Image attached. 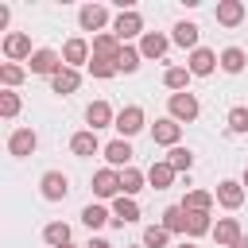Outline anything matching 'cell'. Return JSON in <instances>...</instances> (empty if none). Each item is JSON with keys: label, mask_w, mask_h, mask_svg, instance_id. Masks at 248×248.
<instances>
[{"label": "cell", "mask_w": 248, "mask_h": 248, "mask_svg": "<svg viewBox=\"0 0 248 248\" xmlns=\"http://www.w3.org/2000/svg\"><path fill=\"white\" fill-rule=\"evenodd\" d=\"M112 35H116L120 43H128V39H136V35H147V31H143V19H140V12H136V8L120 12V16H116V23H112Z\"/></svg>", "instance_id": "6da1fadb"}, {"label": "cell", "mask_w": 248, "mask_h": 248, "mask_svg": "<svg viewBox=\"0 0 248 248\" xmlns=\"http://www.w3.org/2000/svg\"><path fill=\"white\" fill-rule=\"evenodd\" d=\"M198 116V97L186 89V93H170V120H194Z\"/></svg>", "instance_id": "7a4b0ae2"}, {"label": "cell", "mask_w": 248, "mask_h": 248, "mask_svg": "<svg viewBox=\"0 0 248 248\" xmlns=\"http://www.w3.org/2000/svg\"><path fill=\"white\" fill-rule=\"evenodd\" d=\"M178 136H182V124L170 120V116H163V120L151 124V140L163 143V147H178Z\"/></svg>", "instance_id": "3957f363"}, {"label": "cell", "mask_w": 248, "mask_h": 248, "mask_svg": "<svg viewBox=\"0 0 248 248\" xmlns=\"http://www.w3.org/2000/svg\"><path fill=\"white\" fill-rule=\"evenodd\" d=\"M93 194L97 198H120V170H112V167L97 170L93 174Z\"/></svg>", "instance_id": "277c9868"}, {"label": "cell", "mask_w": 248, "mask_h": 248, "mask_svg": "<svg viewBox=\"0 0 248 248\" xmlns=\"http://www.w3.org/2000/svg\"><path fill=\"white\" fill-rule=\"evenodd\" d=\"M112 128H116L120 136H136V132L143 128V108H140V105H128V108H120Z\"/></svg>", "instance_id": "5b68a950"}, {"label": "cell", "mask_w": 248, "mask_h": 248, "mask_svg": "<svg viewBox=\"0 0 248 248\" xmlns=\"http://www.w3.org/2000/svg\"><path fill=\"white\" fill-rule=\"evenodd\" d=\"M39 147V136L31 132V128H16L12 136H8V151L16 155V159H23V155H31Z\"/></svg>", "instance_id": "8992f818"}, {"label": "cell", "mask_w": 248, "mask_h": 248, "mask_svg": "<svg viewBox=\"0 0 248 248\" xmlns=\"http://www.w3.org/2000/svg\"><path fill=\"white\" fill-rule=\"evenodd\" d=\"M39 186H43V198H46V202H62V198L70 194V182H66L62 170H46Z\"/></svg>", "instance_id": "52a82bcc"}, {"label": "cell", "mask_w": 248, "mask_h": 248, "mask_svg": "<svg viewBox=\"0 0 248 248\" xmlns=\"http://www.w3.org/2000/svg\"><path fill=\"white\" fill-rule=\"evenodd\" d=\"M240 236H244V232H240V221H236V217H221V221L213 225V240H217L221 248H232Z\"/></svg>", "instance_id": "ba28073f"}, {"label": "cell", "mask_w": 248, "mask_h": 248, "mask_svg": "<svg viewBox=\"0 0 248 248\" xmlns=\"http://www.w3.org/2000/svg\"><path fill=\"white\" fill-rule=\"evenodd\" d=\"M105 19H108V8H105V4H85V8L78 12L81 31H101V27H105Z\"/></svg>", "instance_id": "9c48e42d"}, {"label": "cell", "mask_w": 248, "mask_h": 248, "mask_svg": "<svg viewBox=\"0 0 248 248\" xmlns=\"http://www.w3.org/2000/svg\"><path fill=\"white\" fill-rule=\"evenodd\" d=\"M62 66H66V62H62V54H54V50H35V54H31V74H50V78H54Z\"/></svg>", "instance_id": "30bf717a"}, {"label": "cell", "mask_w": 248, "mask_h": 248, "mask_svg": "<svg viewBox=\"0 0 248 248\" xmlns=\"http://www.w3.org/2000/svg\"><path fill=\"white\" fill-rule=\"evenodd\" d=\"M217 62H221V58H217L213 50L198 46V50H190V66H186V70H190L194 78H205V74H213V66H217Z\"/></svg>", "instance_id": "8fae6325"}, {"label": "cell", "mask_w": 248, "mask_h": 248, "mask_svg": "<svg viewBox=\"0 0 248 248\" xmlns=\"http://www.w3.org/2000/svg\"><path fill=\"white\" fill-rule=\"evenodd\" d=\"M217 202H221L225 209H240V205H244V186L232 182V178L217 182Z\"/></svg>", "instance_id": "7c38bea8"}, {"label": "cell", "mask_w": 248, "mask_h": 248, "mask_svg": "<svg viewBox=\"0 0 248 248\" xmlns=\"http://www.w3.org/2000/svg\"><path fill=\"white\" fill-rule=\"evenodd\" d=\"M112 221L124 229V225H132V221H140V205H136V198H128V194H120L116 202H112Z\"/></svg>", "instance_id": "4fadbf2b"}, {"label": "cell", "mask_w": 248, "mask_h": 248, "mask_svg": "<svg viewBox=\"0 0 248 248\" xmlns=\"http://www.w3.org/2000/svg\"><path fill=\"white\" fill-rule=\"evenodd\" d=\"M4 54H8L12 62H19V58H31L35 50H31V39H27L23 31H12V35L4 39Z\"/></svg>", "instance_id": "5bb4252c"}, {"label": "cell", "mask_w": 248, "mask_h": 248, "mask_svg": "<svg viewBox=\"0 0 248 248\" xmlns=\"http://www.w3.org/2000/svg\"><path fill=\"white\" fill-rule=\"evenodd\" d=\"M85 120H89V128H93V132H97V128H108V124H116V116H112L108 101H93V105L85 108Z\"/></svg>", "instance_id": "9a60e30c"}, {"label": "cell", "mask_w": 248, "mask_h": 248, "mask_svg": "<svg viewBox=\"0 0 248 248\" xmlns=\"http://www.w3.org/2000/svg\"><path fill=\"white\" fill-rule=\"evenodd\" d=\"M167 43H170L167 35H159V31H147V35L140 39V54H143V58H163V54H167Z\"/></svg>", "instance_id": "2e32d148"}, {"label": "cell", "mask_w": 248, "mask_h": 248, "mask_svg": "<svg viewBox=\"0 0 248 248\" xmlns=\"http://www.w3.org/2000/svg\"><path fill=\"white\" fill-rule=\"evenodd\" d=\"M62 62L74 70V66H81V62H89V43L85 39H70L66 46H62Z\"/></svg>", "instance_id": "e0dca14e"}, {"label": "cell", "mask_w": 248, "mask_h": 248, "mask_svg": "<svg viewBox=\"0 0 248 248\" xmlns=\"http://www.w3.org/2000/svg\"><path fill=\"white\" fill-rule=\"evenodd\" d=\"M97 147H101V143H97V132H93V128H85V132H74V136H70V151H74V155H81V159H85V155H93Z\"/></svg>", "instance_id": "ac0fdd59"}, {"label": "cell", "mask_w": 248, "mask_h": 248, "mask_svg": "<svg viewBox=\"0 0 248 248\" xmlns=\"http://www.w3.org/2000/svg\"><path fill=\"white\" fill-rule=\"evenodd\" d=\"M174 174H178V170H174V167H170L167 159H163V163H151V167H147V182H151L155 190H167V186L174 182Z\"/></svg>", "instance_id": "d6986e66"}, {"label": "cell", "mask_w": 248, "mask_h": 248, "mask_svg": "<svg viewBox=\"0 0 248 248\" xmlns=\"http://www.w3.org/2000/svg\"><path fill=\"white\" fill-rule=\"evenodd\" d=\"M240 19H244V4H240V0H221V4H217V23L236 27Z\"/></svg>", "instance_id": "ffe728a7"}, {"label": "cell", "mask_w": 248, "mask_h": 248, "mask_svg": "<svg viewBox=\"0 0 248 248\" xmlns=\"http://www.w3.org/2000/svg\"><path fill=\"white\" fill-rule=\"evenodd\" d=\"M120 50H124V43H120L112 31L93 39V54H97V58H112V62H116V54H120Z\"/></svg>", "instance_id": "44dd1931"}, {"label": "cell", "mask_w": 248, "mask_h": 248, "mask_svg": "<svg viewBox=\"0 0 248 248\" xmlns=\"http://www.w3.org/2000/svg\"><path fill=\"white\" fill-rule=\"evenodd\" d=\"M78 85H81V74H78V70H70V66H62V70L50 78V89H54V93H74Z\"/></svg>", "instance_id": "7402d4cb"}, {"label": "cell", "mask_w": 248, "mask_h": 248, "mask_svg": "<svg viewBox=\"0 0 248 248\" xmlns=\"http://www.w3.org/2000/svg\"><path fill=\"white\" fill-rule=\"evenodd\" d=\"M105 159H108L112 170H116V167H128V163H132V147H128V140H112V143L105 147Z\"/></svg>", "instance_id": "603a6c76"}, {"label": "cell", "mask_w": 248, "mask_h": 248, "mask_svg": "<svg viewBox=\"0 0 248 248\" xmlns=\"http://www.w3.org/2000/svg\"><path fill=\"white\" fill-rule=\"evenodd\" d=\"M143 182H147V174H143V170H136V167H124V170H120V194H128V198H132V194H140V190H143Z\"/></svg>", "instance_id": "cb8c5ba5"}, {"label": "cell", "mask_w": 248, "mask_h": 248, "mask_svg": "<svg viewBox=\"0 0 248 248\" xmlns=\"http://www.w3.org/2000/svg\"><path fill=\"white\" fill-rule=\"evenodd\" d=\"M205 232H213L209 213H202V209H186V236H205Z\"/></svg>", "instance_id": "d4e9b609"}, {"label": "cell", "mask_w": 248, "mask_h": 248, "mask_svg": "<svg viewBox=\"0 0 248 248\" xmlns=\"http://www.w3.org/2000/svg\"><path fill=\"white\" fill-rule=\"evenodd\" d=\"M190 78H194V74H190L186 66H170V70L163 74V85H167V89H174V93H186Z\"/></svg>", "instance_id": "484cf974"}, {"label": "cell", "mask_w": 248, "mask_h": 248, "mask_svg": "<svg viewBox=\"0 0 248 248\" xmlns=\"http://www.w3.org/2000/svg\"><path fill=\"white\" fill-rule=\"evenodd\" d=\"M43 240L54 244V248H66V244H70V225H66V221H50V225L43 229Z\"/></svg>", "instance_id": "4316f807"}, {"label": "cell", "mask_w": 248, "mask_h": 248, "mask_svg": "<svg viewBox=\"0 0 248 248\" xmlns=\"http://www.w3.org/2000/svg\"><path fill=\"white\" fill-rule=\"evenodd\" d=\"M178 46H190V50H198V23H174V35H170Z\"/></svg>", "instance_id": "83f0119b"}, {"label": "cell", "mask_w": 248, "mask_h": 248, "mask_svg": "<svg viewBox=\"0 0 248 248\" xmlns=\"http://www.w3.org/2000/svg\"><path fill=\"white\" fill-rule=\"evenodd\" d=\"M244 66H248V58H244V50H240V46L221 50V70H225V74H240Z\"/></svg>", "instance_id": "f1b7e54d"}, {"label": "cell", "mask_w": 248, "mask_h": 248, "mask_svg": "<svg viewBox=\"0 0 248 248\" xmlns=\"http://www.w3.org/2000/svg\"><path fill=\"white\" fill-rule=\"evenodd\" d=\"M213 202H217V194H209V190H190L186 202H182V209H202V213H209Z\"/></svg>", "instance_id": "f546056e"}, {"label": "cell", "mask_w": 248, "mask_h": 248, "mask_svg": "<svg viewBox=\"0 0 248 248\" xmlns=\"http://www.w3.org/2000/svg\"><path fill=\"white\" fill-rule=\"evenodd\" d=\"M163 229L167 232H186V209L182 205H167L163 209Z\"/></svg>", "instance_id": "4dcf8cb0"}, {"label": "cell", "mask_w": 248, "mask_h": 248, "mask_svg": "<svg viewBox=\"0 0 248 248\" xmlns=\"http://www.w3.org/2000/svg\"><path fill=\"white\" fill-rule=\"evenodd\" d=\"M140 58H143V54H140L136 46H124V50L116 54V70H124V74H136V70H140Z\"/></svg>", "instance_id": "1f68e13d"}, {"label": "cell", "mask_w": 248, "mask_h": 248, "mask_svg": "<svg viewBox=\"0 0 248 248\" xmlns=\"http://www.w3.org/2000/svg\"><path fill=\"white\" fill-rule=\"evenodd\" d=\"M167 163H170L174 170H190V167H194V151H190V147H170Z\"/></svg>", "instance_id": "d6a6232c"}, {"label": "cell", "mask_w": 248, "mask_h": 248, "mask_svg": "<svg viewBox=\"0 0 248 248\" xmlns=\"http://www.w3.org/2000/svg\"><path fill=\"white\" fill-rule=\"evenodd\" d=\"M89 74H93V78H112V74H120V70H116L112 58H97V54H93V58H89Z\"/></svg>", "instance_id": "836d02e7"}, {"label": "cell", "mask_w": 248, "mask_h": 248, "mask_svg": "<svg viewBox=\"0 0 248 248\" xmlns=\"http://www.w3.org/2000/svg\"><path fill=\"white\" fill-rule=\"evenodd\" d=\"M167 236H170V232H167L163 225H147V229H143V248H163Z\"/></svg>", "instance_id": "e575fe53"}, {"label": "cell", "mask_w": 248, "mask_h": 248, "mask_svg": "<svg viewBox=\"0 0 248 248\" xmlns=\"http://www.w3.org/2000/svg\"><path fill=\"white\" fill-rule=\"evenodd\" d=\"M81 221H85L89 229H101V225L108 221V213H105V205H85V209H81Z\"/></svg>", "instance_id": "d590c367"}, {"label": "cell", "mask_w": 248, "mask_h": 248, "mask_svg": "<svg viewBox=\"0 0 248 248\" xmlns=\"http://www.w3.org/2000/svg\"><path fill=\"white\" fill-rule=\"evenodd\" d=\"M0 81H4L8 89H16V85L23 81V70H19L16 62H4V66H0Z\"/></svg>", "instance_id": "8d00e7d4"}, {"label": "cell", "mask_w": 248, "mask_h": 248, "mask_svg": "<svg viewBox=\"0 0 248 248\" xmlns=\"http://www.w3.org/2000/svg\"><path fill=\"white\" fill-rule=\"evenodd\" d=\"M229 132H236V136H240V132H248V108H240V105H236V108L229 112Z\"/></svg>", "instance_id": "74e56055"}, {"label": "cell", "mask_w": 248, "mask_h": 248, "mask_svg": "<svg viewBox=\"0 0 248 248\" xmlns=\"http://www.w3.org/2000/svg\"><path fill=\"white\" fill-rule=\"evenodd\" d=\"M0 112H4V116H8V120H12V116H16V112H19V97H16V93H12V89H8V93H0Z\"/></svg>", "instance_id": "f35d334b"}, {"label": "cell", "mask_w": 248, "mask_h": 248, "mask_svg": "<svg viewBox=\"0 0 248 248\" xmlns=\"http://www.w3.org/2000/svg\"><path fill=\"white\" fill-rule=\"evenodd\" d=\"M85 248H112V244H108V240H101V236H97V240H89V244H85Z\"/></svg>", "instance_id": "ab89813d"}, {"label": "cell", "mask_w": 248, "mask_h": 248, "mask_svg": "<svg viewBox=\"0 0 248 248\" xmlns=\"http://www.w3.org/2000/svg\"><path fill=\"white\" fill-rule=\"evenodd\" d=\"M232 248H248V236H240V240H236V244H232Z\"/></svg>", "instance_id": "60d3db41"}, {"label": "cell", "mask_w": 248, "mask_h": 248, "mask_svg": "<svg viewBox=\"0 0 248 248\" xmlns=\"http://www.w3.org/2000/svg\"><path fill=\"white\" fill-rule=\"evenodd\" d=\"M240 186H244V190H248V167H244V178H240Z\"/></svg>", "instance_id": "b9f144b4"}, {"label": "cell", "mask_w": 248, "mask_h": 248, "mask_svg": "<svg viewBox=\"0 0 248 248\" xmlns=\"http://www.w3.org/2000/svg\"><path fill=\"white\" fill-rule=\"evenodd\" d=\"M178 248H194V244H190V240H182V244H178Z\"/></svg>", "instance_id": "7bdbcfd3"}, {"label": "cell", "mask_w": 248, "mask_h": 248, "mask_svg": "<svg viewBox=\"0 0 248 248\" xmlns=\"http://www.w3.org/2000/svg\"><path fill=\"white\" fill-rule=\"evenodd\" d=\"M66 248H74V244H66Z\"/></svg>", "instance_id": "ee69618b"}]
</instances>
